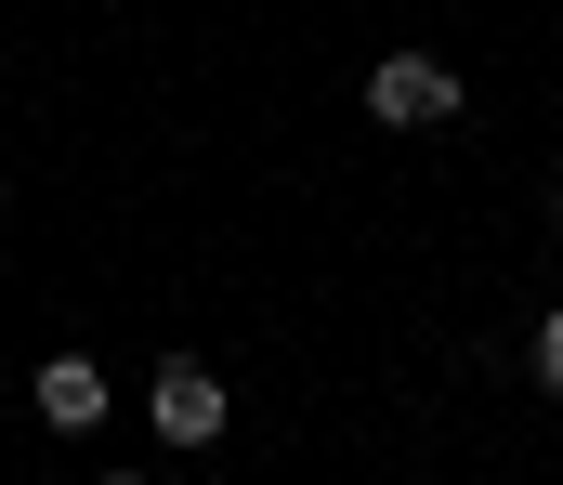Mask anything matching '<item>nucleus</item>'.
I'll return each mask as SVG.
<instances>
[{"mask_svg": "<svg viewBox=\"0 0 563 485\" xmlns=\"http://www.w3.org/2000/svg\"><path fill=\"white\" fill-rule=\"evenodd\" d=\"M367 119H380V132H445V119H459V66L380 53V66H367Z\"/></svg>", "mask_w": 563, "mask_h": 485, "instance_id": "obj_1", "label": "nucleus"}, {"mask_svg": "<svg viewBox=\"0 0 563 485\" xmlns=\"http://www.w3.org/2000/svg\"><path fill=\"white\" fill-rule=\"evenodd\" d=\"M144 420H157V447H210V433H223V367H210V354H170V367L144 381Z\"/></svg>", "mask_w": 563, "mask_h": 485, "instance_id": "obj_2", "label": "nucleus"}, {"mask_svg": "<svg viewBox=\"0 0 563 485\" xmlns=\"http://www.w3.org/2000/svg\"><path fill=\"white\" fill-rule=\"evenodd\" d=\"M40 420H53V433H92V420H106V367H92V354H40Z\"/></svg>", "mask_w": 563, "mask_h": 485, "instance_id": "obj_3", "label": "nucleus"}, {"mask_svg": "<svg viewBox=\"0 0 563 485\" xmlns=\"http://www.w3.org/2000/svg\"><path fill=\"white\" fill-rule=\"evenodd\" d=\"M525 367H538V394H563V302L538 316V341H525Z\"/></svg>", "mask_w": 563, "mask_h": 485, "instance_id": "obj_4", "label": "nucleus"}, {"mask_svg": "<svg viewBox=\"0 0 563 485\" xmlns=\"http://www.w3.org/2000/svg\"><path fill=\"white\" fill-rule=\"evenodd\" d=\"M551 223H563V170H551Z\"/></svg>", "mask_w": 563, "mask_h": 485, "instance_id": "obj_5", "label": "nucleus"}, {"mask_svg": "<svg viewBox=\"0 0 563 485\" xmlns=\"http://www.w3.org/2000/svg\"><path fill=\"white\" fill-rule=\"evenodd\" d=\"M92 485H144V473H92Z\"/></svg>", "mask_w": 563, "mask_h": 485, "instance_id": "obj_6", "label": "nucleus"}]
</instances>
